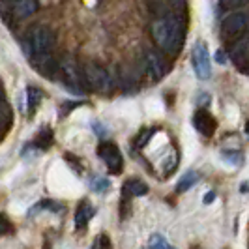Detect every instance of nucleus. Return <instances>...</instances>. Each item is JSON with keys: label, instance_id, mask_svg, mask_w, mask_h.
<instances>
[{"label": "nucleus", "instance_id": "obj_23", "mask_svg": "<svg viewBox=\"0 0 249 249\" xmlns=\"http://www.w3.org/2000/svg\"><path fill=\"white\" fill-rule=\"evenodd\" d=\"M0 223H2V229H0V236H4L10 229V221L6 219V215H0Z\"/></svg>", "mask_w": 249, "mask_h": 249}, {"label": "nucleus", "instance_id": "obj_8", "mask_svg": "<svg viewBox=\"0 0 249 249\" xmlns=\"http://www.w3.org/2000/svg\"><path fill=\"white\" fill-rule=\"evenodd\" d=\"M144 66H146V73L152 81H161L167 75V70H169L163 54L154 49H148L144 53Z\"/></svg>", "mask_w": 249, "mask_h": 249}, {"label": "nucleus", "instance_id": "obj_22", "mask_svg": "<svg viewBox=\"0 0 249 249\" xmlns=\"http://www.w3.org/2000/svg\"><path fill=\"white\" fill-rule=\"evenodd\" d=\"M94 248H111V242H109V238L107 234H101L100 240L94 244Z\"/></svg>", "mask_w": 249, "mask_h": 249}, {"label": "nucleus", "instance_id": "obj_24", "mask_svg": "<svg viewBox=\"0 0 249 249\" xmlns=\"http://www.w3.org/2000/svg\"><path fill=\"white\" fill-rule=\"evenodd\" d=\"M215 56H217L215 60H217L219 64H225V62H227V56H223V51H217V53H215Z\"/></svg>", "mask_w": 249, "mask_h": 249}, {"label": "nucleus", "instance_id": "obj_10", "mask_svg": "<svg viewBox=\"0 0 249 249\" xmlns=\"http://www.w3.org/2000/svg\"><path fill=\"white\" fill-rule=\"evenodd\" d=\"M193 127L199 131L202 137H212L217 129V122L212 116V112L206 111V109H199V111L193 114Z\"/></svg>", "mask_w": 249, "mask_h": 249}, {"label": "nucleus", "instance_id": "obj_21", "mask_svg": "<svg viewBox=\"0 0 249 249\" xmlns=\"http://www.w3.org/2000/svg\"><path fill=\"white\" fill-rule=\"evenodd\" d=\"M248 0H219V4H221V8L225 10H236L240 6H244Z\"/></svg>", "mask_w": 249, "mask_h": 249}, {"label": "nucleus", "instance_id": "obj_27", "mask_svg": "<svg viewBox=\"0 0 249 249\" xmlns=\"http://www.w3.org/2000/svg\"><path fill=\"white\" fill-rule=\"evenodd\" d=\"M246 131L249 133V120H248V124H246Z\"/></svg>", "mask_w": 249, "mask_h": 249}, {"label": "nucleus", "instance_id": "obj_20", "mask_svg": "<svg viewBox=\"0 0 249 249\" xmlns=\"http://www.w3.org/2000/svg\"><path fill=\"white\" fill-rule=\"evenodd\" d=\"M12 120H13V114H12V107L8 101H4V135L10 131L12 127Z\"/></svg>", "mask_w": 249, "mask_h": 249}, {"label": "nucleus", "instance_id": "obj_12", "mask_svg": "<svg viewBox=\"0 0 249 249\" xmlns=\"http://www.w3.org/2000/svg\"><path fill=\"white\" fill-rule=\"evenodd\" d=\"M92 215H94V206H92L88 200H83L81 206H79L77 212H75V229H77V231H85L88 221L92 219Z\"/></svg>", "mask_w": 249, "mask_h": 249}, {"label": "nucleus", "instance_id": "obj_2", "mask_svg": "<svg viewBox=\"0 0 249 249\" xmlns=\"http://www.w3.org/2000/svg\"><path fill=\"white\" fill-rule=\"evenodd\" d=\"M221 37L232 47L234 43L249 37V13L232 12L221 21Z\"/></svg>", "mask_w": 249, "mask_h": 249}, {"label": "nucleus", "instance_id": "obj_1", "mask_svg": "<svg viewBox=\"0 0 249 249\" xmlns=\"http://www.w3.org/2000/svg\"><path fill=\"white\" fill-rule=\"evenodd\" d=\"M152 36L158 47L169 54H175L182 49L184 43V26L176 17H161L154 21L152 25Z\"/></svg>", "mask_w": 249, "mask_h": 249}, {"label": "nucleus", "instance_id": "obj_9", "mask_svg": "<svg viewBox=\"0 0 249 249\" xmlns=\"http://www.w3.org/2000/svg\"><path fill=\"white\" fill-rule=\"evenodd\" d=\"M30 64L36 68V71L39 75H43V77H47V79H54L56 73H60V62L58 60H54L53 56L49 54H39V56H32V58H28Z\"/></svg>", "mask_w": 249, "mask_h": 249}, {"label": "nucleus", "instance_id": "obj_14", "mask_svg": "<svg viewBox=\"0 0 249 249\" xmlns=\"http://www.w3.org/2000/svg\"><path fill=\"white\" fill-rule=\"evenodd\" d=\"M41 100H43V92H41L39 88L37 87L26 88V111L34 112Z\"/></svg>", "mask_w": 249, "mask_h": 249}, {"label": "nucleus", "instance_id": "obj_18", "mask_svg": "<svg viewBox=\"0 0 249 249\" xmlns=\"http://www.w3.org/2000/svg\"><path fill=\"white\" fill-rule=\"evenodd\" d=\"M148 248L152 249H165V248H171V244L167 242V238L163 234H152L148 240Z\"/></svg>", "mask_w": 249, "mask_h": 249}, {"label": "nucleus", "instance_id": "obj_7", "mask_svg": "<svg viewBox=\"0 0 249 249\" xmlns=\"http://www.w3.org/2000/svg\"><path fill=\"white\" fill-rule=\"evenodd\" d=\"M191 62L195 68V75L200 81H206L212 77V66H210V53L204 47V43H195L191 51Z\"/></svg>", "mask_w": 249, "mask_h": 249}, {"label": "nucleus", "instance_id": "obj_15", "mask_svg": "<svg viewBox=\"0 0 249 249\" xmlns=\"http://www.w3.org/2000/svg\"><path fill=\"white\" fill-rule=\"evenodd\" d=\"M197 182H199V173L187 171V173H184V176H180V180H178V184H176V191H178V193H184L187 189H191Z\"/></svg>", "mask_w": 249, "mask_h": 249}, {"label": "nucleus", "instance_id": "obj_17", "mask_svg": "<svg viewBox=\"0 0 249 249\" xmlns=\"http://www.w3.org/2000/svg\"><path fill=\"white\" fill-rule=\"evenodd\" d=\"M90 186L96 193H105L111 187V182L107 178H103V176H92L90 178Z\"/></svg>", "mask_w": 249, "mask_h": 249}, {"label": "nucleus", "instance_id": "obj_19", "mask_svg": "<svg viewBox=\"0 0 249 249\" xmlns=\"http://www.w3.org/2000/svg\"><path fill=\"white\" fill-rule=\"evenodd\" d=\"M154 135V129H142L141 133H139V137L135 139V146L137 148H144L146 144H148V141L152 139Z\"/></svg>", "mask_w": 249, "mask_h": 249}, {"label": "nucleus", "instance_id": "obj_4", "mask_svg": "<svg viewBox=\"0 0 249 249\" xmlns=\"http://www.w3.org/2000/svg\"><path fill=\"white\" fill-rule=\"evenodd\" d=\"M60 75H62L64 85L68 87L70 92H73L77 96H83L85 94V71L79 70V64L75 62L71 56H64L60 60Z\"/></svg>", "mask_w": 249, "mask_h": 249}, {"label": "nucleus", "instance_id": "obj_6", "mask_svg": "<svg viewBox=\"0 0 249 249\" xmlns=\"http://www.w3.org/2000/svg\"><path fill=\"white\" fill-rule=\"evenodd\" d=\"M98 156H100L101 161L105 163V167H107V171L111 175L122 173L124 160H122V154H120V150H118L116 144H112V142H101L100 146H98Z\"/></svg>", "mask_w": 249, "mask_h": 249}, {"label": "nucleus", "instance_id": "obj_3", "mask_svg": "<svg viewBox=\"0 0 249 249\" xmlns=\"http://www.w3.org/2000/svg\"><path fill=\"white\" fill-rule=\"evenodd\" d=\"M54 32L49 26H34L25 37V51L28 58L39 56V54H49L54 47Z\"/></svg>", "mask_w": 249, "mask_h": 249}, {"label": "nucleus", "instance_id": "obj_13", "mask_svg": "<svg viewBox=\"0 0 249 249\" xmlns=\"http://www.w3.org/2000/svg\"><path fill=\"white\" fill-rule=\"evenodd\" d=\"M125 197H144L148 193V186L141 180H127L122 187Z\"/></svg>", "mask_w": 249, "mask_h": 249}, {"label": "nucleus", "instance_id": "obj_5", "mask_svg": "<svg viewBox=\"0 0 249 249\" xmlns=\"http://www.w3.org/2000/svg\"><path fill=\"white\" fill-rule=\"evenodd\" d=\"M85 83L90 90L98 92V94H107L111 92L112 81L111 75L105 68H101L100 64H87L85 66Z\"/></svg>", "mask_w": 249, "mask_h": 249}, {"label": "nucleus", "instance_id": "obj_26", "mask_svg": "<svg viewBox=\"0 0 249 249\" xmlns=\"http://www.w3.org/2000/svg\"><path fill=\"white\" fill-rule=\"evenodd\" d=\"M215 199V193H206V195H204V204H208V202H212V200Z\"/></svg>", "mask_w": 249, "mask_h": 249}, {"label": "nucleus", "instance_id": "obj_25", "mask_svg": "<svg viewBox=\"0 0 249 249\" xmlns=\"http://www.w3.org/2000/svg\"><path fill=\"white\" fill-rule=\"evenodd\" d=\"M94 127H96V129H98V131H96V133H98V135H100V137H105V135H107V131H103V127H101L100 124H96V122H94Z\"/></svg>", "mask_w": 249, "mask_h": 249}, {"label": "nucleus", "instance_id": "obj_11", "mask_svg": "<svg viewBox=\"0 0 249 249\" xmlns=\"http://www.w3.org/2000/svg\"><path fill=\"white\" fill-rule=\"evenodd\" d=\"M39 2L37 0H12V12L19 19H26L32 13L37 12Z\"/></svg>", "mask_w": 249, "mask_h": 249}, {"label": "nucleus", "instance_id": "obj_16", "mask_svg": "<svg viewBox=\"0 0 249 249\" xmlns=\"http://www.w3.org/2000/svg\"><path fill=\"white\" fill-rule=\"evenodd\" d=\"M51 142H53V133H51L49 127H43V129L39 131V135L36 137V141H34V144H36L37 148L45 150L51 146Z\"/></svg>", "mask_w": 249, "mask_h": 249}]
</instances>
